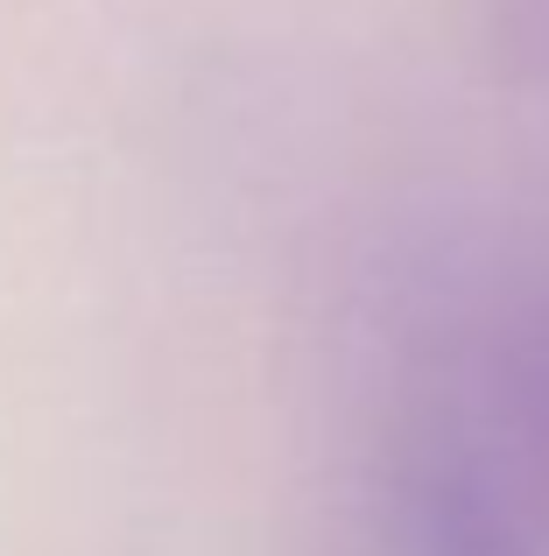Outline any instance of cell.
<instances>
[{
    "label": "cell",
    "mask_w": 549,
    "mask_h": 556,
    "mask_svg": "<svg viewBox=\"0 0 549 556\" xmlns=\"http://www.w3.org/2000/svg\"><path fill=\"white\" fill-rule=\"evenodd\" d=\"M373 543L381 556H549V507L437 402L381 451Z\"/></svg>",
    "instance_id": "cell-1"
},
{
    "label": "cell",
    "mask_w": 549,
    "mask_h": 556,
    "mask_svg": "<svg viewBox=\"0 0 549 556\" xmlns=\"http://www.w3.org/2000/svg\"><path fill=\"white\" fill-rule=\"evenodd\" d=\"M444 408L549 507V296L494 317L465 359V394Z\"/></svg>",
    "instance_id": "cell-2"
},
{
    "label": "cell",
    "mask_w": 549,
    "mask_h": 556,
    "mask_svg": "<svg viewBox=\"0 0 549 556\" xmlns=\"http://www.w3.org/2000/svg\"><path fill=\"white\" fill-rule=\"evenodd\" d=\"M486 36L528 78H549V0H486Z\"/></svg>",
    "instance_id": "cell-3"
}]
</instances>
